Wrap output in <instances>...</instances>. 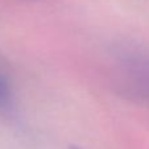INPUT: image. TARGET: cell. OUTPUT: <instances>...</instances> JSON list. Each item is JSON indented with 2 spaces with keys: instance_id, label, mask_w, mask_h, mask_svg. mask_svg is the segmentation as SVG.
I'll return each mask as SVG.
<instances>
[{
  "instance_id": "6da1fadb",
  "label": "cell",
  "mask_w": 149,
  "mask_h": 149,
  "mask_svg": "<svg viewBox=\"0 0 149 149\" xmlns=\"http://www.w3.org/2000/svg\"><path fill=\"white\" fill-rule=\"evenodd\" d=\"M111 65L116 88L127 98L149 104V53L136 48L119 49Z\"/></svg>"
},
{
  "instance_id": "7a4b0ae2",
  "label": "cell",
  "mask_w": 149,
  "mask_h": 149,
  "mask_svg": "<svg viewBox=\"0 0 149 149\" xmlns=\"http://www.w3.org/2000/svg\"><path fill=\"white\" fill-rule=\"evenodd\" d=\"M12 100V93L9 83L1 74H0V108L9 107Z\"/></svg>"
},
{
  "instance_id": "3957f363",
  "label": "cell",
  "mask_w": 149,
  "mask_h": 149,
  "mask_svg": "<svg viewBox=\"0 0 149 149\" xmlns=\"http://www.w3.org/2000/svg\"><path fill=\"white\" fill-rule=\"evenodd\" d=\"M69 149H81V148H78V146H70Z\"/></svg>"
}]
</instances>
